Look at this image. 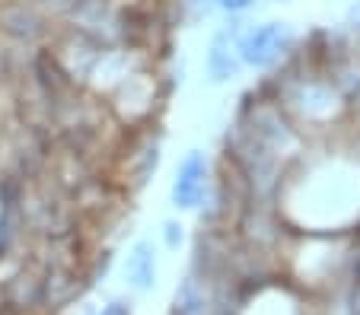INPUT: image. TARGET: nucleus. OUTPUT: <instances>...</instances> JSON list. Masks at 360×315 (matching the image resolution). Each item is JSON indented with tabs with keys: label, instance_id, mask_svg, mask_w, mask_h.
<instances>
[{
	"label": "nucleus",
	"instance_id": "9",
	"mask_svg": "<svg viewBox=\"0 0 360 315\" xmlns=\"http://www.w3.org/2000/svg\"><path fill=\"white\" fill-rule=\"evenodd\" d=\"M255 0H217V7L226 10V13H245Z\"/></svg>",
	"mask_w": 360,
	"mask_h": 315
},
{
	"label": "nucleus",
	"instance_id": "4",
	"mask_svg": "<svg viewBox=\"0 0 360 315\" xmlns=\"http://www.w3.org/2000/svg\"><path fill=\"white\" fill-rule=\"evenodd\" d=\"M236 35H239L236 26L233 29L224 26L220 32H214L211 45H207V61H204L211 83H230L243 70V61H239V51H236Z\"/></svg>",
	"mask_w": 360,
	"mask_h": 315
},
{
	"label": "nucleus",
	"instance_id": "2",
	"mask_svg": "<svg viewBox=\"0 0 360 315\" xmlns=\"http://www.w3.org/2000/svg\"><path fill=\"white\" fill-rule=\"evenodd\" d=\"M211 194V166L201 150H191L182 163L176 166L169 198L176 210H198Z\"/></svg>",
	"mask_w": 360,
	"mask_h": 315
},
{
	"label": "nucleus",
	"instance_id": "7",
	"mask_svg": "<svg viewBox=\"0 0 360 315\" xmlns=\"http://www.w3.org/2000/svg\"><path fill=\"white\" fill-rule=\"evenodd\" d=\"M0 22H4L7 32H13L16 39H26V41H35L45 35V20H41L32 7H26V4H10V7H4Z\"/></svg>",
	"mask_w": 360,
	"mask_h": 315
},
{
	"label": "nucleus",
	"instance_id": "11",
	"mask_svg": "<svg viewBox=\"0 0 360 315\" xmlns=\"http://www.w3.org/2000/svg\"><path fill=\"white\" fill-rule=\"evenodd\" d=\"M347 22H351L354 29H360V0L351 4V10H347Z\"/></svg>",
	"mask_w": 360,
	"mask_h": 315
},
{
	"label": "nucleus",
	"instance_id": "8",
	"mask_svg": "<svg viewBox=\"0 0 360 315\" xmlns=\"http://www.w3.org/2000/svg\"><path fill=\"white\" fill-rule=\"evenodd\" d=\"M163 239H166V248H172V252H176V248L185 242L182 223H176V220H166V223H163Z\"/></svg>",
	"mask_w": 360,
	"mask_h": 315
},
{
	"label": "nucleus",
	"instance_id": "3",
	"mask_svg": "<svg viewBox=\"0 0 360 315\" xmlns=\"http://www.w3.org/2000/svg\"><path fill=\"white\" fill-rule=\"evenodd\" d=\"M39 4L51 13L70 20L77 32L89 35L102 45H105V29L115 26V13H112L109 0H39Z\"/></svg>",
	"mask_w": 360,
	"mask_h": 315
},
{
	"label": "nucleus",
	"instance_id": "5",
	"mask_svg": "<svg viewBox=\"0 0 360 315\" xmlns=\"http://www.w3.org/2000/svg\"><path fill=\"white\" fill-rule=\"evenodd\" d=\"M124 277H128L131 290L137 293H147L157 283V252L147 239H137L134 248L128 252V261H124Z\"/></svg>",
	"mask_w": 360,
	"mask_h": 315
},
{
	"label": "nucleus",
	"instance_id": "1",
	"mask_svg": "<svg viewBox=\"0 0 360 315\" xmlns=\"http://www.w3.org/2000/svg\"><path fill=\"white\" fill-rule=\"evenodd\" d=\"M293 45V32L287 22L268 20V22H255L249 29H239L236 35V51L243 67H255V70H268L290 51Z\"/></svg>",
	"mask_w": 360,
	"mask_h": 315
},
{
	"label": "nucleus",
	"instance_id": "6",
	"mask_svg": "<svg viewBox=\"0 0 360 315\" xmlns=\"http://www.w3.org/2000/svg\"><path fill=\"white\" fill-rule=\"evenodd\" d=\"M172 315H211V296L195 274H185L172 296Z\"/></svg>",
	"mask_w": 360,
	"mask_h": 315
},
{
	"label": "nucleus",
	"instance_id": "12",
	"mask_svg": "<svg viewBox=\"0 0 360 315\" xmlns=\"http://www.w3.org/2000/svg\"><path fill=\"white\" fill-rule=\"evenodd\" d=\"M278 4H284V0H278Z\"/></svg>",
	"mask_w": 360,
	"mask_h": 315
},
{
	"label": "nucleus",
	"instance_id": "10",
	"mask_svg": "<svg viewBox=\"0 0 360 315\" xmlns=\"http://www.w3.org/2000/svg\"><path fill=\"white\" fill-rule=\"evenodd\" d=\"M102 315H131V306L124 300H115L109 306H102Z\"/></svg>",
	"mask_w": 360,
	"mask_h": 315
}]
</instances>
